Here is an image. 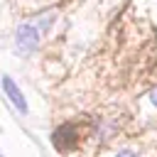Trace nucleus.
I'll return each mask as SVG.
<instances>
[{
    "label": "nucleus",
    "mask_w": 157,
    "mask_h": 157,
    "mask_svg": "<svg viewBox=\"0 0 157 157\" xmlns=\"http://www.w3.org/2000/svg\"><path fill=\"white\" fill-rule=\"evenodd\" d=\"M0 157H5V155H0Z\"/></svg>",
    "instance_id": "423d86ee"
},
{
    "label": "nucleus",
    "mask_w": 157,
    "mask_h": 157,
    "mask_svg": "<svg viewBox=\"0 0 157 157\" xmlns=\"http://www.w3.org/2000/svg\"><path fill=\"white\" fill-rule=\"evenodd\" d=\"M52 145H54L59 152L74 150V147L78 145V130H76V125H71V123L59 125V128L52 132Z\"/></svg>",
    "instance_id": "f03ea898"
},
{
    "label": "nucleus",
    "mask_w": 157,
    "mask_h": 157,
    "mask_svg": "<svg viewBox=\"0 0 157 157\" xmlns=\"http://www.w3.org/2000/svg\"><path fill=\"white\" fill-rule=\"evenodd\" d=\"M2 91H5V96L10 98V103H12V105H15V108H17L22 115H27V110H29V108H27V101H25L22 91L17 88V83H15V81H12L7 74L2 76Z\"/></svg>",
    "instance_id": "7ed1b4c3"
},
{
    "label": "nucleus",
    "mask_w": 157,
    "mask_h": 157,
    "mask_svg": "<svg viewBox=\"0 0 157 157\" xmlns=\"http://www.w3.org/2000/svg\"><path fill=\"white\" fill-rule=\"evenodd\" d=\"M115 157H140L137 152H132V150H118L115 152Z\"/></svg>",
    "instance_id": "20e7f679"
},
{
    "label": "nucleus",
    "mask_w": 157,
    "mask_h": 157,
    "mask_svg": "<svg viewBox=\"0 0 157 157\" xmlns=\"http://www.w3.org/2000/svg\"><path fill=\"white\" fill-rule=\"evenodd\" d=\"M39 39H42V32L34 25H29V22L17 25V29H15V47H17V52L32 54L39 47Z\"/></svg>",
    "instance_id": "f257e3e1"
},
{
    "label": "nucleus",
    "mask_w": 157,
    "mask_h": 157,
    "mask_svg": "<svg viewBox=\"0 0 157 157\" xmlns=\"http://www.w3.org/2000/svg\"><path fill=\"white\" fill-rule=\"evenodd\" d=\"M150 101H152V105H157V86L150 91Z\"/></svg>",
    "instance_id": "39448f33"
}]
</instances>
